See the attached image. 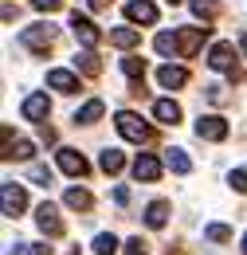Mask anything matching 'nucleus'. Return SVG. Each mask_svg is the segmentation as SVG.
Returning <instances> with one entry per match:
<instances>
[{
  "mask_svg": "<svg viewBox=\"0 0 247 255\" xmlns=\"http://www.w3.org/2000/svg\"><path fill=\"white\" fill-rule=\"evenodd\" d=\"M20 43L28 47V51H47L51 43H55V28L51 24H31L20 32Z\"/></svg>",
  "mask_w": 247,
  "mask_h": 255,
  "instance_id": "2",
  "label": "nucleus"
},
{
  "mask_svg": "<svg viewBox=\"0 0 247 255\" xmlns=\"http://www.w3.org/2000/svg\"><path fill=\"white\" fill-rule=\"evenodd\" d=\"M75 67H79V71H83V75H102V63H98V55H94V47H87V51H79V55H75Z\"/></svg>",
  "mask_w": 247,
  "mask_h": 255,
  "instance_id": "18",
  "label": "nucleus"
},
{
  "mask_svg": "<svg viewBox=\"0 0 247 255\" xmlns=\"http://www.w3.org/2000/svg\"><path fill=\"white\" fill-rule=\"evenodd\" d=\"M192 12H196L200 20H212V16H216V4H212V0H192Z\"/></svg>",
  "mask_w": 247,
  "mask_h": 255,
  "instance_id": "28",
  "label": "nucleus"
},
{
  "mask_svg": "<svg viewBox=\"0 0 247 255\" xmlns=\"http://www.w3.org/2000/svg\"><path fill=\"white\" fill-rule=\"evenodd\" d=\"M110 43L122 47V51H129V47L141 43V32H137V28H110Z\"/></svg>",
  "mask_w": 247,
  "mask_h": 255,
  "instance_id": "16",
  "label": "nucleus"
},
{
  "mask_svg": "<svg viewBox=\"0 0 247 255\" xmlns=\"http://www.w3.org/2000/svg\"><path fill=\"white\" fill-rule=\"evenodd\" d=\"M31 181L47 189V185H51V169H47V165H31Z\"/></svg>",
  "mask_w": 247,
  "mask_h": 255,
  "instance_id": "30",
  "label": "nucleus"
},
{
  "mask_svg": "<svg viewBox=\"0 0 247 255\" xmlns=\"http://www.w3.org/2000/svg\"><path fill=\"white\" fill-rule=\"evenodd\" d=\"M98 165H102V173H122V165H125L122 149H106V153L98 157Z\"/></svg>",
  "mask_w": 247,
  "mask_h": 255,
  "instance_id": "23",
  "label": "nucleus"
},
{
  "mask_svg": "<svg viewBox=\"0 0 247 255\" xmlns=\"http://www.w3.org/2000/svg\"><path fill=\"white\" fill-rule=\"evenodd\" d=\"M240 47H244V55H247V32H244V35H240Z\"/></svg>",
  "mask_w": 247,
  "mask_h": 255,
  "instance_id": "35",
  "label": "nucleus"
},
{
  "mask_svg": "<svg viewBox=\"0 0 247 255\" xmlns=\"http://www.w3.org/2000/svg\"><path fill=\"white\" fill-rule=\"evenodd\" d=\"M244 255H247V236H244Z\"/></svg>",
  "mask_w": 247,
  "mask_h": 255,
  "instance_id": "36",
  "label": "nucleus"
},
{
  "mask_svg": "<svg viewBox=\"0 0 247 255\" xmlns=\"http://www.w3.org/2000/svg\"><path fill=\"white\" fill-rule=\"evenodd\" d=\"M63 200H67V208H79V212H87V208L94 204L87 189H67V196H63Z\"/></svg>",
  "mask_w": 247,
  "mask_h": 255,
  "instance_id": "22",
  "label": "nucleus"
},
{
  "mask_svg": "<svg viewBox=\"0 0 247 255\" xmlns=\"http://www.w3.org/2000/svg\"><path fill=\"white\" fill-rule=\"evenodd\" d=\"M133 177H137V181H157V177H161V161H157L153 153H141V157L133 161Z\"/></svg>",
  "mask_w": 247,
  "mask_h": 255,
  "instance_id": "15",
  "label": "nucleus"
},
{
  "mask_svg": "<svg viewBox=\"0 0 247 255\" xmlns=\"http://www.w3.org/2000/svg\"><path fill=\"white\" fill-rule=\"evenodd\" d=\"M204 39H208V28H181V32H177V55H181V59H192Z\"/></svg>",
  "mask_w": 247,
  "mask_h": 255,
  "instance_id": "4",
  "label": "nucleus"
},
{
  "mask_svg": "<svg viewBox=\"0 0 247 255\" xmlns=\"http://www.w3.org/2000/svg\"><path fill=\"white\" fill-rule=\"evenodd\" d=\"M110 4H114V0H91V8H94V12H106Z\"/></svg>",
  "mask_w": 247,
  "mask_h": 255,
  "instance_id": "34",
  "label": "nucleus"
},
{
  "mask_svg": "<svg viewBox=\"0 0 247 255\" xmlns=\"http://www.w3.org/2000/svg\"><path fill=\"white\" fill-rule=\"evenodd\" d=\"M102 114H106V102H102V98H91V102H87V106L75 114V122H79V126H94Z\"/></svg>",
  "mask_w": 247,
  "mask_h": 255,
  "instance_id": "17",
  "label": "nucleus"
},
{
  "mask_svg": "<svg viewBox=\"0 0 247 255\" xmlns=\"http://www.w3.org/2000/svg\"><path fill=\"white\" fill-rule=\"evenodd\" d=\"M59 169L71 177H87V157L79 149H59Z\"/></svg>",
  "mask_w": 247,
  "mask_h": 255,
  "instance_id": "11",
  "label": "nucleus"
},
{
  "mask_svg": "<svg viewBox=\"0 0 247 255\" xmlns=\"http://www.w3.org/2000/svg\"><path fill=\"white\" fill-rule=\"evenodd\" d=\"M94 252H98V255H114V252H118V240L102 232V236H94Z\"/></svg>",
  "mask_w": 247,
  "mask_h": 255,
  "instance_id": "26",
  "label": "nucleus"
},
{
  "mask_svg": "<svg viewBox=\"0 0 247 255\" xmlns=\"http://www.w3.org/2000/svg\"><path fill=\"white\" fill-rule=\"evenodd\" d=\"M31 8H39V12H55V8H63V0H31Z\"/></svg>",
  "mask_w": 247,
  "mask_h": 255,
  "instance_id": "32",
  "label": "nucleus"
},
{
  "mask_svg": "<svg viewBox=\"0 0 247 255\" xmlns=\"http://www.w3.org/2000/svg\"><path fill=\"white\" fill-rule=\"evenodd\" d=\"M31 153H35L31 141H8L4 145V161H31Z\"/></svg>",
  "mask_w": 247,
  "mask_h": 255,
  "instance_id": "20",
  "label": "nucleus"
},
{
  "mask_svg": "<svg viewBox=\"0 0 247 255\" xmlns=\"http://www.w3.org/2000/svg\"><path fill=\"white\" fill-rule=\"evenodd\" d=\"M47 87H55V91H63V95H75V91H79V75L55 67V71H47Z\"/></svg>",
  "mask_w": 247,
  "mask_h": 255,
  "instance_id": "10",
  "label": "nucleus"
},
{
  "mask_svg": "<svg viewBox=\"0 0 247 255\" xmlns=\"http://www.w3.org/2000/svg\"><path fill=\"white\" fill-rule=\"evenodd\" d=\"M153 118L161 126H177V122H181V106H177L173 98H157L153 102Z\"/></svg>",
  "mask_w": 247,
  "mask_h": 255,
  "instance_id": "13",
  "label": "nucleus"
},
{
  "mask_svg": "<svg viewBox=\"0 0 247 255\" xmlns=\"http://www.w3.org/2000/svg\"><path fill=\"white\" fill-rule=\"evenodd\" d=\"M204 236H208V240H216V244H224V240H232V228H228V224H208V228H204Z\"/></svg>",
  "mask_w": 247,
  "mask_h": 255,
  "instance_id": "27",
  "label": "nucleus"
},
{
  "mask_svg": "<svg viewBox=\"0 0 247 255\" xmlns=\"http://www.w3.org/2000/svg\"><path fill=\"white\" fill-rule=\"evenodd\" d=\"M165 169H173V173H181V177H185L188 169H192V161H188L185 149H165Z\"/></svg>",
  "mask_w": 247,
  "mask_h": 255,
  "instance_id": "19",
  "label": "nucleus"
},
{
  "mask_svg": "<svg viewBox=\"0 0 247 255\" xmlns=\"http://www.w3.org/2000/svg\"><path fill=\"white\" fill-rule=\"evenodd\" d=\"M208 67L228 71L232 79H240V75H236V47H232V43H216V47L208 51Z\"/></svg>",
  "mask_w": 247,
  "mask_h": 255,
  "instance_id": "7",
  "label": "nucleus"
},
{
  "mask_svg": "<svg viewBox=\"0 0 247 255\" xmlns=\"http://www.w3.org/2000/svg\"><path fill=\"white\" fill-rule=\"evenodd\" d=\"M169 4H181V0H169Z\"/></svg>",
  "mask_w": 247,
  "mask_h": 255,
  "instance_id": "37",
  "label": "nucleus"
},
{
  "mask_svg": "<svg viewBox=\"0 0 247 255\" xmlns=\"http://www.w3.org/2000/svg\"><path fill=\"white\" fill-rule=\"evenodd\" d=\"M196 137H204V141H224V137H228V122H224L220 114H200V118H196Z\"/></svg>",
  "mask_w": 247,
  "mask_h": 255,
  "instance_id": "6",
  "label": "nucleus"
},
{
  "mask_svg": "<svg viewBox=\"0 0 247 255\" xmlns=\"http://www.w3.org/2000/svg\"><path fill=\"white\" fill-rule=\"evenodd\" d=\"M20 110H24V118H28V122H43V118L51 114V102H47V95H28Z\"/></svg>",
  "mask_w": 247,
  "mask_h": 255,
  "instance_id": "9",
  "label": "nucleus"
},
{
  "mask_svg": "<svg viewBox=\"0 0 247 255\" xmlns=\"http://www.w3.org/2000/svg\"><path fill=\"white\" fill-rule=\"evenodd\" d=\"M71 32H75V39H79L83 47H94V43L102 39L98 24H94L91 16H83V12H71Z\"/></svg>",
  "mask_w": 247,
  "mask_h": 255,
  "instance_id": "3",
  "label": "nucleus"
},
{
  "mask_svg": "<svg viewBox=\"0 0 247 255\" xmlns=\"http://www.w3.org/2000/svg\"><path fill=\"white\" fill-rule=\"evenodd\" d=\"M114 126H118V133H122V137L137 141V145H141V141H149V133H153V129L145 126V122H141V118H137L133 110H122V114L114 118Z\"/></svg>",
  "mask_w": 247,
  "mask_h": 255,
  "instance_id": "1",
  "label": "nucleus"
},
{
  "mask_svg": "<svg viewBox=\"0 0 247 255\" xmlns=\"http://www.w3.org/2000/svg\"><path fill=\"white\" fill-rule=\"evenodd\" d=\"M35 224H39L43 236H63V220H59V212H55V204H47V200L35 208Z\"/></svg>",
  "mask_w": 247,
  "mask_h": 255,
  "instance_id": "8",
  "label": "nucleus"
},
{
  "mask_svg": "<svg viewBox=\"0 0 247 255\" xmlns=\"http://www.w3.org/2000/svg\"><path fill=\"white\" fill-rule=\"evenodd\" d=\"M125 16H129L133 24H157V8L149 0H129V4H125Z\"/></svg>",
  "mask_w": 247,
  "mask_h": 255,
  "instance_id": "12",
  "label": "nucleus"
},
{
  "mask_svg": "<svg viewBox=\"0 0 247 255\" xmlns=\"http://www.w3.org/2000/svg\"><path fill=\"white\" fill-rule=\"evenodd\" d=\"M228 185H232L236 192H247V169H236V173L228 177Z\"/></svg>",
  "mask_w": 247,
  "mask_h": 255,
  "instance_id": "31",
  "label": "nucleus"
},
{
  "mask_svg": "<svg viewBox=\"0 0 247 255\" xmlns=\"http://www.w3.org/2000/svg\"><path fill=\"white\" fill-rule=\"evenodd\" d=\"M122 71L137 83V79H145V59H137V55H129V59H122Z\"/></svg>",
  "mask_w": 247,
  "mask_h": 255,
  "instance_id": "24",
  "label": "nucleus"
},
{
  "mask_svg": "<svg viewBox=\"0 0 247 255\" xmlns=\"http://www.w3.org/2000/svg\"><path fill=\"white\" fill-rule=\"evenodd\" d=\"M157 83H161L165 91H177V87H185V83H188V71H185V67L165 63L161 71H157Z\"/></svg>",
  "mask_w": 247,
  "mask_h": 255,
  "instance_id": "14",
  "label": "nucleus"
},
{
  "mask_svg": "<svg viewBox=\"0 0 247 255\" xmlns=\"http://www.w3.org/2000/svg\"><path fill=\"white\" fill-rule=\"evenodd\" d=\"M28 255H51V248L47 244H28Z\"/></svg>",
  "mask_w": 247,
  "mask_h": 255,
  "instance_id": "33",
  "label": "nucleus"
},
{
  "mask_svg": "<svg viewBox=\"0 0 247 255\" xmlns=\"http://www.w3.org/2000/svg\"><path fill=\"white\" fill-rule=\"evenodd\" d=\"M165 220H169V200H153L145 208V224L149 228H165Z\"/></svg>",
  "mask_w": 247,
  "mask_h": 255,
  "instance_id": "21",
  "label": "nucleus"
},
{
  "mask_svg": "<svg viewBox=\"0 0 247 255\" xmlns=\"http://www.w3.org/2000/svg\"><path fill=\"white\" fill-rule=\"evenodd\" d=\"M153 47L161 51V55H177V35H169V32H161L153 39Z\"/></svg>",
  "mask_w": 247,
  "mask_h": 255,
  "instance_id": "25",
  "label": "nucleus"
},
{
  "mask_svg": "<svg viewBox=\"0 0 247 255\" xmlns=\"http://www.w3.org/2000/svg\"><path fill=\"white\" fill-rule=\"evenodd\" d=\"M0 200H4V216H20L28 208V192H24V185H16V181H4Z\"/></svg>",
  "mask_w": 247,
  "mask_h": 255,
  "instance_id": "5",
  "label": "nucleus"
},
{
  "mask_svg": "<svg viewBox=\"0 0 247 255\" xmlns=\"http://www.w3.org/2000/svg\"><path fill=\"white\" fill-rule=\"evenodd\" d=\"M125 255H149V244L141 236H133V240H125Z\"/></svg>",
  "mask_w": 247,
  "mask_h": 255,
  "instance_id": "29",
  "label": "nucleus"
}]
</instances>
